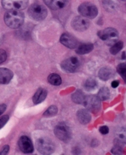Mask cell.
<instances>
[{
	"label": "cell",
	"mask_w": 126,
	"mask_h": 155,
	"mask_svg": "<svg viewBox=\"0 0 126 155\" xmlns=\"http://www.w3.org/2000/svg\"><path fill=\"white\" fill-rule=\"evenodd\" d=\"M43 1L50 9L54 11L64 8L68 3V0H43Z\"/></svg>",
	"instance_id": "cell-13"
},
{
	"label": "cell",
	"mask_w": 126,
	"mask_h": 155,
	"mask_svg": "<svg viewBox=\"0 0 126 155\" xmlns=\"http://www.w3.org/2000/svg\"><path fill=\"white\" fill-rule=\"evenodd\" d=\"M18 145L20 150L24 153L30 154L32 153L34 151L33 143L30 139L27 136H22L19 139Z\"/></svg>",
	"instance_id": "cell-11"
},
{
	"label": "cell",
	"mask_w": 126,
	"mask_h": 155,
	"mask_svg": "<svg viewBox=\"0 0 126 155\" xmlns=\"http://www.w3.org/2000/svg\"><path fill=\"white\" fill-rule=\"evenodd\" d=\"M117 72L126 82V62L120 63L117 66Z\"/></svg>",
	"instance_id": "cell-24"
},
{
	"label": "cell",
	"mask_w": 126,
	"mask_h": 155,
	"mask_svg": "<svg viewBox=\"0 0 126 155\" xmlns=\"http://www.w3.org/2000/svg\"><path fill=\"white\" fill-rule=\"evenodd\" d=\"M7 59L6 51L3 49H0V64L4 63Z\"/></svg>",
	"instance_id": "cell-28"
},
{
	"label": "cell",
	"mask_w": 126,
	"mask_h": 155,
	"mask_svg": "<svg viewBox=\"0 0 126 155\" xmlns=\"http://www.w3.org/2000/svg\"><path fill=\"white\" fill-rule=\"evenodd\" d=\"M71 98L74 102L77 103V104H83L85 96L84 94V93L81 90H78L72 94Z\"/></svg>",
	"instance_id": "cell-20"
},
{
	"label": "cell",
	"mask_w": 126,
	"mask_h": 155,
	"mask_svg": "<svg viewBox=\"0 0 126 155\" xmlns=\"http://www.w3.org/2000/svg\"><path fill=\"white\" fill-rule=\"evenodd\" d=\"M99 78L104 81L109 80L113 75V72L112 69L109 67H104L101 68L98 72Z\"/></svg>",
	"instance_id": "cell-17"
},
{
	"label": "cell",
	"mask_w": 126,
	"mask_h": 155,
	"mask_svg": "<svg viewBox=\"0 0 126 155\" xmlns=\"http://www.w3.org/2000/svg\"><path fill=\"white\" fill-rule=\"evenodd\" d=\"M24 14L20 11L10 10L5 15L4 20L8 27L13 29L18 28L23 25Z\"/></svg>",
	"instance_id": "cell-1"
},
{
	"label": "cell",
	"mask_w": 126,
	"mask_h": 155,
	"mask_svg": "<svg viewBox=\"0 0 126 155\" xmlns=\"http://www.w3.org/2000/svg\"><path fill=\"white\" fill-rule=\"evenodd\" d=\"M9 145H5L3 148H2V150L0 151V155H5V154H7L8 153V152H9Z\"/></svg>",
	"instance_id": "cell-32"
},
{
	"label": "cell",
	"mask_w": 126,
	"mask_h": 155,
	"mask_svg": "<svg viewBox=\"0 0 126 155\" xmlns=\"http://www.w3.org/2000/svg\"><path fill=\"white\" fill-rule=\"evenodd\" d=\"M116 137L117 143L126 144V126L122 127L117 130Z\"/></svg>",
	"instance_id": "cell-19"
},
{
	"label": "cell",
	"mask_w": 126,
	"mask_h": 155,
	"mask_svg": "<svg viewBox=\"0 0 126 155\" xmlns=\"http://www.w3.org/2000/svg\"><path fill=\"white\" fill-rule=\"evenodd\" d=\"M56 136L64 142H68L71 139V131L68 126L64 123L58 124L54 129Z\"/></svg>",
	"instance_id": "cell-7"
},
{
	"label": "cell",
	"mask_w": 126,
	"mask_h": 155,
	"mask_svg": "<svg viewBox=\"0 0 126 155\" xmlns=\"http://www.w3.org/2000/svg\"><path fill=\"white\" fill-rule=\"evenodd\" d=\"M29 0H2V6L8 11H21L27 8Z\"/></svg>",
	"instance_id": "cell-6"
},
{
	"label": "cell",
	"mask_w": 126,
	"mask_h": 155,
	"mask_svg": "<svg viewBox=\"0 0 126 155\" xmlns=\"http://www.w3.org/2000/svg\"><path fill=\"white\" fill-rule=\"evenodd\" d=\"M77 116L78 121L82 124H86L91 120V115L88 110L80 109L77 113Z\"/></svg>",
	"instance_id": "cell-15"
},
{
	"label": "cell",
	"mask_w": 126,
	"mask_h": 155,
	"mask_svg": "<svg viewBox=\"0 0 126 155\" xmlns=\"http://www.w3.org/2000/svg\"><path fill=\"white\" fill-rule=\"evenodd\" d=\"M121 1H123V2H126V0H121Z\"/></svg>",
	"instance_id": "cell-35"
},
{
	"label": "cell",
	"mask_w": 126,
	"mask_h": 155,
	"mask_svg": "<svg viewBox=\"0 0 126 155\" xmlns=\"http://www.w3.org/2000/svg\"><path fill=\"white\" fill-rule=\"evenodd\" d=\"M9 119V117L8 115H4L2 118H0V130L5 126Z\"/></svg>",
	"instance_id": "cell-29"
},
{
	"label": "cell",
	"mask_w": 126,
	"mask_h": 155,
	"mask_svg": "<svg viewBox=\"0 0 126 155\" xmlns=\"http://www.w3.org/2000/svg\"><path fill=\"white\" fill-rule=\"evenodd\" d=\"M97 35L107 45L111 46L117 42L119 39L118 31L113 28H108L102 31H100Z\"/></svg>",
	"instance_id": "cell-3"
},
{
	"label": "cell",
	"mask_w": 126,
	"mask_h": 155,
	"mask_svg": "<svg viewBox=\"0 0 126 155\" xmlns=\"http://www.w3.org/2000/svg\"><path fill=\"white\" fill-rule=\"evenodd\" d=\"M97 96L100 100H102V101L107 100L110 98V90L107 87H103L100 90Z\"/></svg>",
	"instance_id": "cell-23"
},
{
	"label": "cell",
	"mask_w": 126,
	"mask_h": 155,
	"mask_svg": "<svg viewBox=\"0 0 126 155\" xmlns=\"http://www.w3.org/2000/svg\"><path fill=\"white\" fill-rule=\"evenodd\" d=\"M13 72L8 68H0V84L6 85L9 84L13 78Z\"/></svg>",
	"instance_id": "cell-14"
},
{
	"label": "cell",
	"mask_w": 126,
	"mask_h": 155,
	"mask_svg": "<svg viewBox=\"0 0 126 155\" xmlns=\"http://www.w3.org/2000/svg\"><path fill=\"white\" fill-rule=\"evenodd\" d=\"M58 112V109L56 106H50L43 114V116L46 117H51L56 115Z\"/></svg>",
	"instance_id": "cell-26"
},
{
	"label": "cell",
	"mask_w": 126,
	"mask_h": 155,
	"mask_svg": "<svg viewBox=\"0 0 126 155\" xmlns=\"http://www.w3.org/2000/svg\"><path fill=\"white\" fill-rule=\"evenodd\" d=\"M47 91L44 88H39L37 90L34 96H33L32 100L35 104H39L44 101L47 97Z\"/></svg>",
	"instance_id": "cell-16"
},
{
	"label": "cell",
	"mask_w": 126,
	"mask_h": 155,
	"mask_svg": "<svg viewBox=\"0 0 126 155\" xmlns=\"http://www.w3.org/2000/svg\"><path fill=\"white\" fill-rule=\"evenodd\" d=\"M122 150L121 149V148L119 147V145H116L115 147H114L112 150V153L114 154H122Z\"/></svg>",
	"instance_id": "cell-31"
},
{
	"label": "cell",
	"mask_w": 126,
	"mask_h": 155,
	"mask_svg": "<svg viewBox=\"0 0 126 155\" xmlns=\"http://www.w3.org/2000/svg\"><path fill=\"white\" fill-rule=\"evenodd\" d=\"M47 81L49 84L54 86H59L62 84V79L60 76L55 73L50 74L47 78Z\"/></svg>",
	"instance_id": "cell-21"
},
{
	"label": "cell",
	"mask_w": 126,
	"mask_h": 155,
	"mask_svg": "<svg viewBox=\"0 0 126 155\" xmlns=\"http://www.w3.org/2000/svg\"><path fill=\"white\" fill-rule=\"evenodd\" d=\"M116 2V0H114V1H113V0H104L102 3H104V8L107 11L113 12L118 6V4Z\"/></svg>",
	"instance_id": "cell-22"
},
{
	"label": "cell",
	"mask_w": 126,
	"mask_h": 155,
	"mask_svg": "<svg viewBox=\"0 0 126 155\" xmlns=\"http://www.w3.org/2000/svg\"><path fill=\"white\" fill-rule=\"evenodd\" d=\"M79 13L83 17L93 19L95 18L98 13L97 6L91 3H82L78 9Z\"/></svg>",
	"instance_id": "cell-5"
},
{
	"label": "cell",
	"mask_w": 126,
	"mask_h": 155,
	"mask_svg": "<svg viewBox=\"0 0 126 155\" xmlns=\"http://www.w3.org/2000/svg\"><path fill=\"white\" fill-rule=\"evenodd\" d=\"M81 62L78 58L76 57H70L64 60L61 64L62 69L66 72H75L80 68Z\"/></svg>",
	"instance_id": "cell-8"
},
{
	"label": "cell",
	"mask_w": 126,
	"mask_h": 155,
	"mask_svg": "<svg viewBox=\"0 0 126 155\" xmlns=\"http://www.w3.org/2000/svg\"><path fill=\"white\" fill-rule=\"evenodd\" d=\"M28 14L32 19L40 21L46 18L47 15V10L43 5L38 3H35L30 6L28 10Z\"/></svg>",
	"instance_id": "cell-2"
},
{
	"label": "cell",
	"mask_w": 126,
	"mask_h": 155,
	"mask_svg": "<svg viewBox=\"0 0 126 155\" xmlns=\"http://www.w3.org/2000/svg\"><path fill=\"white\" fill-rule=\"evenodd\" d=\"M96 87H97V82L93 78L88 79L84 84V88L89 91L94 90L96 88Z\"/></svg>",
	"instance_id": "cell-27"
},
{
	"label": "cell",
	"mask_w": 126,
	"mask_h": 155,
	"mask_svg": "<svg viewBox=\"0 0 126 155\" xmlns=\"http://www.w3.org/2000/svg\"><path fill=\"white\" fill-rule=\"evenodd\" d=\"M60 41L63 45L71 49L75 48L78 46L77 40L68 33L63 34L60 37Z\"/></svg>",
	"instance_id": "cell-12"
},
{
	"label": "cell",
	"mask_w": 126,
	"mask_h": 155,
	"mask_svg": "<svg viewBox=\"0 0 126 155\" xmlns=\"http://www.w3.org/2000/svg\"><path fill=\"white\" fill-rule=\"evenodd\" d=\"M100 99L98 96L89 95L85 96L83 104L85 107L92 112H97L100 108Z\"/></svg>",
	"instance_id": "cell-9"
},
{
	"label": "cell",
	"mask_w": 126,
	"mask_h": 155,
	"mask_svg": "<svg viewBox=\"0 0 126 155\" xmlns=\"http://www.w3.org/2000/svg\"><path fill=\"white\" fill-rule=\"evenodd\" d=\"M119 82L117 81H114L111 82V87L113 88H116L119 86Z\"/></svg>",
	"instance_id": "cell-34"
},
{
	"label": "cell",
	"mask_w": 126,
	"mask_h": 155,
	"mask_svg": "<svg viewBox=\"0 0 126 155\" xmlns=\"http://www.w3.org/2000/svg\"><path fill=\"white\" fill-rule=\"evenodd\" d=\"M6 104H0V116H1L6 110Z\"/></svg>",
	"instance_id": "cell-33"
},
{
	"label": "cell",
	"mask_w": 126,
	"mask_h": 155,
	"mask_svg": "<svg viewBox=\"0 0 126 155\" xmlns=\"http://www.w3.org/2000/svg\"><path fill=\"white\" fill-rule=\"evenodd\" d=\"M99 131L102 134L106 135L109 133V128L107 126H102L100 127Z\"/></svg>",
	"instance_id": "cell-30"
},
{
	"label": "cell",
	"mask_w": 126,
	"mask_h": 155,
	"mask_svg": "<svg viewBox=\"0 0 126 155\" xmlns=\"http://www.w3.org/2000/svg\"><path fill=\"white\" fill-rule=\"evenodd\" d=\"M38 151L42 154H51L55 151V145L53 142L47 137H41L36 142Z\"/></svg>",
	"instance_id": "cell-4"
},
{
	"label": "cell",
	"mask_w": 126,
	"mask_h": 155,
	"mask_svg": "<svg viewBox=\"0 0 126 155\" xmlns=\"http://www.w3.org/2000/svg\"><path fill=\"white\" fill-rule=\"evenodd\" d=\"M71 25L74 30L77 31H84L89 28L90 22L86 17L77 16L73 18Z\"/></svg>",
	"instance_id": "cell-10"
},
{
	"label": "cell",
	"mask_w": 126,
	"mask_h": 155,
	"mask_svg": "<svg viewBox=\"0 0 126 155\" xmlns=\"http://www.w3.org/2000/svg\"><path fill=\"white\" fill-rule=\"evenodd\" d=\"M94 49V45L92 44H83L78 46L76 53L79 55H84L90 53Z\"/></svg>",
	"instance_id": "cell-18"
},
{
	"label": "cell",
	"mask_w": 126,
	"mask_h": 155,
	"mask_svg": "<svg viewBox=\"0 0 126 155\" xmlns=\"http://www.w3.org/2000/svg\"><path fill=\"white\" fill-rule=\"evenodd\" d=\"M123 42L122 41H117V42H116L114 44H113L110 51V53L112 55H116L117 54H118L120 50H121V49L123 48Z\"/></svg>",
	"instance_id": "cell-25"
}]
</instances>
